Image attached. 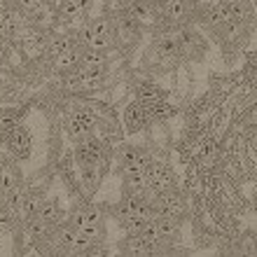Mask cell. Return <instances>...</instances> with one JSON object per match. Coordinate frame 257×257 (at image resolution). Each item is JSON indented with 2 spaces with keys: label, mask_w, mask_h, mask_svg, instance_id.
<instances>
[{
  "label": "cell",
  "mask_w": 257,
  "mask_h": 257,
  "mask_svg": "<svg viewBox=\"0 0 257 257\" xmlns=\"http://www.w3.org/2000/svg\"><path fill=\"white\" fill-rule=\"evenodd\" d=\"M77 45L84 49H98L105 52L110 45V21L108 17H98V19H87L82 24L80 33H77Z\"/></svg>",
  "instance_id": "1"
},
{
  "label": "cell",
  "mask_w": 257,
  "mask_h": 257,
  "mask_svg": "<svg viewBox=\"0 0 257 257\" xmlns=\"http://www.w3.org/2000/svg\"><path fill=\"white\" fill-rule=\"evenodd\" d=\"M0 187L5 192V203L10 208H17V201L21 196V173L12 159L0 162Z\"/></svg>",
  "instance_id": "2"
},
{
  "label": "cell",
  "mask_w": 257,
  "mask_h": 257,
  "mask_svg": "<svg viewBox=\"0 0 257 257\" xmlns=\"http://www.w3.org/2000/svg\"><path fill=\"white\" fill-rule=\"evenodd\" d=\"M31 143H33V138H31V131L26 126H14L7 134L5 145L14 159H28L31 157Z\"/></svg>",
  "instance_id": "3"
},
{
  "label": "cell",
  "mask_w": 257,
  "mask_h": 257,
  "mask_svg": "<svg viewBox=\"0 0 257 257\" xmlns=\"http://www.w3.org/2000/svg\"><path fill=\"white\" fill-rule=\"evenodd\" d=\"M199 19H201V24L206 28L220 31L224 24H229V21H231V12H229V7L224 5V3H220V0H217L213 7H208L206 12L199 14Z\"/></svg>",
  "instance_id": "4"
},
{
  "label": "cell",
  "mask_w": 257,
  "mask_h": 257,
  "mask_svg": "<svg viewBox=\"0 0 257 257\" xmlns=\"http://www.w3.org/2000/svg\"><path fill=\"white\" fill-rule=\"evenodd\" d=\"M119 164L124 171H148V166L152 164L150 155L141 148H124L119 152Z\"/></svg>",
  "instance_id": "5"
},
{
  "label": "cell",
  "mask_w": 257,
  "mask_h": 257,
  "mask_svg": "<svg viewBox=\"0 0 257 257\" xmlns=\"http://www.w3.org/2000/svg\"><path fill=\"white\" fill-rule=\"evenodd\" d=\"M38 224H42V227H56V224L63 220V208L59 206V201L56 199H47V201L40 203V208H38V213H35L33 217Z\"/></svg>",
  "instance_id": "6"
},
{
  "label": "cell",
  "mask_w": 257,
  "mask_h": 257,
  "mask_svg": "<svg viewBox=\"0 0 257 257\" xmlns=\"http://www.w3.org/2000/svg\"><path fill=\"white\" fill-rule=\"evenodd\" d=\"M122 190L124 196H145L148 194V171H126Z\"/></svg>",
  "instance_id": "7"
},
{
  "label": "cell",
  "mask_w": 257,
  "mask_h": 257,
  "mask_svg": "<svg viewBox=\"0 0 257 257\" xmlns=\"http://www.w3.org/2000/svg\"><path fill=\"white\" fill-rule=\"evenodd\" d=\"M119 250L126 252V255H152L157 250V245L141 234H131L126 241L119 243Z\"/></svg>",
  "instance_id": "8"
},
{
  "label": "cell",
  "mask_w": 257,
  "mask_h": 257,
  "mask_svg": "<svg viewBox=\"0 0 257 257\" xmlns=\"http://www.w3.org/2000/svg\"><path fill=\"white\" fill-rule=\"evenodd\" d=\"M40 203H42L40 192H26L17 201V213H19V217L24 222H31L35 217V213H38V208H40Z\"/></svg>",
  "instance_id": "9"
},
{
  "label": "cell",
  "mask_w": 257,
  "mask_h": 257,
  "mask_svg": "<svg viewBox=\"0 0 257 257\" xmlns=\"http://www.w3.org/2000/svg\"><path fill=\"white\" fill-rule=\"evenodd\" d=\"M82 63V47L73 45L70 49L61 52L59 56H54V70L59 73H73V68H77Z\"/></svg>",
  "instance_id": "10"
},
{
  "label": "cell",
  "mask_w": 257,
  "mask_h": 257,
  "mask_svg": "<svg viewBox=\"0 0 257 257\" xmlns=\"http://www.w3.org/2000/svg\"><path fill=\"white\" fill-rule=\"evenodd\" d=\"M101 159V145L91 138H84V141L77 145V162L84 166V169H91L96 162Z\"/></svg>",
  "instance_id": "11"
},
{
  "label": "cell",
  "mask_w": 257,
  "mask_h": 257,
  "mask_svg": "<svg viewBox=\"0 0 257 257\" xmlns=\"http://www.w3.org/2000/svg\"><path fill=\"white\" fill-rule=\"evenodd\" d=\"M148 122L150 119H148V115H145V110H143L141 103H131V105H126V110H124V124H126L128 134L141 131Z\"/></svg>",
  "instance_id": "12"
},
{
  "label": "cell",
  "mask_w": 257,
  "mask_h": 257,
  "mask_svg": "<svg viewBox=\"0 0 257 257\" xmlns=\"http://www.w3.org/2000/svg\"><path fill=\"white\" fill-rule=\"evenodd\" d=\"M164 101V91L159 87H155V84H143L141 89H138V103L141 105H152V103H159Z\"/></svg>",
  "instance_id": "13"
},
{
  "label": "cell",
  "mask_w": 257,
  "mask_h": 257,
  "mask_svg": "<svg viewBox=\"0 0 257 257\" xmlns=\"http://www.w3.org/2000/svg\"><path fill=\"white\" fill-rule=\"evenodd\" d=\"M21 112L24 110H0V131H12L24 117Z\"/></svg>",
  "instance_id": "14"
},
{
  "label": "cell",
  "mask_w": 257,
  "mask_h": 257,
  "mask_svg": "<svg viewBox=\"0 0 257 257\" xmlns=\"http://www.w3.org/2000/svg\"><path fill=\"white\" fill-rule=\"evenodd\" d=\"M66 128H68V134L73 136V138H84V136H87V131L91 128V124H87L80 115H73V119H68Z\"/></svg>",
  "instance_id": "15"
},
{
  "label": "cell",
  "mask_w": 257,
  "mask_h": 257,
  "mask_svg": "<svg viewBox=\"0 0 257 257\" xmlns=\"http://www.w3.org/2000/svg\"><path fill=\"white\" fill-rule=\"evenodd\" d=\"M14 229L12 208H0V234H10Z\"/></svg>",
  "instance_id": "16"
},
{
  "label": "cell",
  "mask_w": 257,
  "mask_h": 257,
  "mask_svg": "<svg viewBox=\"0 0 257 257\" xmlns=\"http://www.w3.org/2000/svg\"><path fill=\"white\" fill-rule=\"evenodd\" d=\"M73 45H70V38H56V40H52L49 42V54L52 56H59L61 52H66V49H70Z\"/></svg>",
  "instance_id": "17"
},
{
  "label": "cell",
  "mask_w": 257,
  "mask_h": 257,
  "mask_svg": "<svg viewBox=\"0 0 257 257\" xmlns=\"http://www.w3.org/2000/svg\"><path fill=\"white\" fill-rule=\"evenodd\" d=\"M215 3H217V0H194V14L199 17V14L206 12V10H208V7H213Z\"/></svg>",
  "instance_id": "18"
},
{
  "label": "cell",
  "mask_w": 257,
  "mask_h": 257,
  "mask_svg": "<svg viewBox=\"0 0 257 257\" xmlns=\"http://www.w3.org/2000/svg\"><path fill=\"white\" fill-rule=\"evenodd\" d=\"M77 5H80V12H82V17L87 19V17H89V12H91V5H94V0H77Z\"/></svg>",
  "instance_id": "19"
},
{
  "label": "cell",
  "mask_w": 257,
  "mask_h": 257,
  "mask_svg": "<svg viewBox=\"0 0 257 257\" xmlns=\"http://www.w3.org/2000/svg\"><path fill=\"white\" fill-rule=\"evenodd\" d=\"M220 3H224L227 7H231V5H236V3H241V0H220Z\"/></svg>",
  "instance_id": "20"
},
{
  "label": "cell",
  "mask_w": 257,
  "mask_h": 257,
  "mask_svg": "<svg viewBox=\"0 0 257 257\" xmlns=\"http://www.w3.org/2000/svg\"><path fill=\"white\" fill-rule=\"evenodd\" d=\"M7 134H10V131H0V143L7 141Z\"/></svg>",
  "instance_id": "21"
},
{
  "label": "cell",
  "mask_w": 257,
  "mask_h": 257,
  "mask_svg": "<svg viewBox=\"0 0 257 257\" xmlns=\"http://www.w3.org/2000/svg\"><path fill=\"white\" fill-rule=\"evenodd\" d=\"M252 206H255V210H257V190H255V194H252Z\"/></svg>",
  "instance_id": "22"
},
{
  "label": "cell",
  "mask_w": 257,
  "mask_h": 257,
  "mask_svg": "<svg viewBox=\"0 0 257 257\" xmlns=\"http://www.w3.org/2000/svg\"><path fill=\"white\" fill-rule=\"evenodd\" d=\"M0 201H5V192H3V187H0Z\"/></svg>",
  "instance_id": "23"
},
{
  "label": "cell",
  "mask_w": 257,
  "mask_h": 257,
  "mask_svg": "<svg viewBox=\"0 0 257 257\" xmlns=\"http://www.w3.org/2000/svg\"><path fill=\"white\" fill-rule=\"evenodd\" d=\"M63 3H77V0H59V5H63Z\"/></svg>",
  "instance_id": "24"
},
{
  "label": "cell",
  "mask_w": 257,
  "mask_h": 257,
  "mask_svg": "<svg viewBox=\"0 0 257 257\" xmlns=\"http://www.w3.org/2000/svg\"><path fill=\"white\" fill-rule=\"evenodd\" d=\"M255 19H257V3H255Z\"/></svg>",
  "instance_id": "25"
},
{
  "label": "cell",
  "mask_w": 257,
  "mask_h": 257,
  "mask_svg": "<svg viewBox=\"0 0 257 257\" xmlns=\"http://www.w3.org/2000/svg\"><path fill=\"white\" fill-rule=\"evenodd\" d=\"M0 3H12V0H0Z\"/></svg>",
  "instance_id": "26"
},
{
  "label": "cell",
  "mask_w": 257,
  "mask_h": 257,
  "mask_svg": "<svg viewBox=\"0 0 257 257\" xmlns=\"http://www.w3.org/2000/svg\"><path fill=\"white\" fill-rule=\"evenodd\" d=\"M0 59H3V47H0Z\"/></svg>",
  "instance_id": "27"
}]
</instances>
